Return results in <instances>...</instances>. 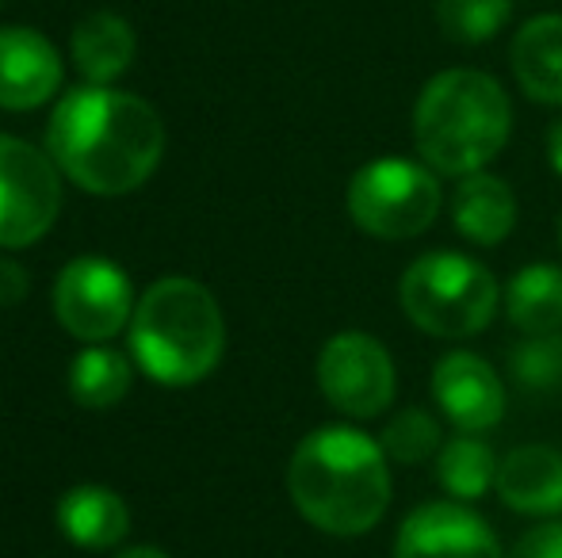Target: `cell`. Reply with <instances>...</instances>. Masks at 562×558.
I'll return each mask as SVG.
<instances>
[{
	"label": "cell",
	"mask_w": 562,
	"mask_h": 558,
	"mask_svg": "<svg viewBox=\"0 0 562 558\" xmlns=\"http://www.w3.org/2000/svg\"><path fill=\"white\" fill-rule=\"evenodd\" d=\"M50 153L92 195H123L146 184L165 149V127L146 100L104 84L77 89L54 107Z\"/></svg>",
	"instance_id": "obj_1"
},
{
	"label": "cell",
	"mask_w": 562,
	"mask_h": 558,
	"mask_svg": "<svg viewBox=\"0 0 562 558\" xmlns=\"http://www.w3.org/2000/svg\"><path fill=\"white\" fill-rule=\"evenodd\" d=\"M295 509L329 536H363L391 505V470L379 440L352 424L314 429L288 467Z\"/></svg>",
	"instance_id": "obj_2"
},
{
	"label": "cell",
	"mask_w": 562,
	"mask_h": 558,
	"mask_svg": "<svg viewBox=\"0 0 562 558\" xmlns=\"http://www.w3.org/2000/svg\"><path fill=\"white\" fill-rule=\"evenodd\" d=\"M513 107L497 77L482 69H445L425 81L414 107V141L432 172L474 176L505 149Z\"/></svg>",
	"instance_id": "obj_3"
},
{
	"label": "cell",
	"mask_w": 562,
	"mask_h": 558,
	"mask_svg": "<svg viewBox=\"0 0 562 558\" xmlns=\"http://www.w3.org/2000/svg\"><path fill=\"white\" fill-rule=\"evenodd\" d=\"M223 310L215 295L195 280H157L134 310L131 349L138 364L165 387L207 379L223 360Z\"/></svg>",
	"instance_id": "obj_4"
},
{
	"label": "cell",
	"mask_w": 562,
	"mask_h": 558,
	"mask_svg": "<svg viewBox=\"0 0 562 558\" xmlns=\"http://www.w3.org/2000/svg\"><path fill=\"white\" fill-rule=\"evenodd\" d=\"M398 303L417 329L463 341L494 321L497 280L463 253H425L402 272Z\"/></svg>",
	"instance_id": "obj_5"
},
{
	"label": "cell",
	"mask_w": 562,
	"mask_h": 558,
	"mask_svg": "<svg viewBox=\"0 0 562 558\" xmlns=\"http://www.w3.org/2000/svg\"><path fill=\"white\" fill-rule=\"evenodd\" d=\"M348 215L379 241L417 238L440 215L437 172L406 157H379L348 184Z\"/></svg>",
	"instance_id": "obj_6"
},
{
	"label": "cell",
	"mask_w": 562,
	"mask_h": 558,
	"mask_svg": "<svg viewBox=\"0 0 562 558\" xmlns=\"http://www.w3.org/2000/svg\"><path fill=\"white\" fill-rule=\"evenodd\" d=\"M318 387L326 395V402L345 418H379L394 402V390H398L391 352L371 333L345 329V333L329 337L326 349H322Z\"/></svg>",
	"instance_id": "obj_7"
},
{
	"label": "cell",
	"mask_w": 562,
	"mask_h": 558,
	"mask_svg": "<svg viewBox=\"0 0 562 558\" xmlns=\"http://www.w3.org/2000/svg\"><path fill=\"white\" fill-rule=\"evenodd\" d=\"M61 184L54 161L20 138H0V246L20 249L54 226Z\"/></svg>",
	"instance_id": "obj_8"
},
{
	"label": "cell",
	"mask_w": 562,
	"mask_h": 558,
	"mask_svg": "<svg viewBox=\"0 0 562 558\" xmlns=\"http://www.w3.org/2000/svg\"><path fill=\"white\" fill-rule=\"evenodd\" d=\"M54 314L81 341H108L131 314V283L112 261L81 257L54 283Z\"/></svg>",
	"instance_id": "obj_9"
},
{
	"label": "cell",
	"mask_w": 562,
	"mask_h": 558,
	"mask_svg": "<svg viewBox=\"0 0 562 558\" xmlns=\"http://www.w3.org/2000/svg\"><path fill=\"white\" fill-rule=\"evenodd\" d=\"M394 558H505L494 528L463 501H429L402 521Z\"/></svg>",
	"instance_id": "obj_10"
},
{
	"label": "cell",
	"mask_w": 562,
	"mask_h": 558,
	"mask_svg": "<svg viewBox=\"0 0 562 558\" xmlns=\"http://www.w3.org/2000/svg\"><path fill=\"white\" fill-rule=\"evenodd\" d=\"M432 398L456 432H490L505 418V387L497 372L474 352H448L432 367Z\"/></svg>",
	"instance_id": "obj_11"
},
{
	"label": "cell",
	"mask_w": 562,
	"mask_h": 558,
	"mask_svg": "<svg viewBox=\"0 0 562 558\" xmlns=\"http://www.w3.org/2000/svg\"><path fill=\"white\" fill-rule=\"evenodd\" d=\"M61 61L54 46L31 27H0V107H38L54 96Z\"/></svg>",
	"instance_id": "obj_12"
},
{
	"label": "cell",
	"mask_w": 562,
	"mask_h": 558,
	"mask_svg": "<svg viewBox=\"0 0 562 558\" xmlns=\"http://www.w3.org/2000/svg\"><path fill=\"white\" fill-rule=\"evenodd\" d=\"M497 498L525 516L562 513V452L548 444L513 447L497 467Z\"/></svg>",
	"instance_id": "obj_13"
},
{
	"label": "cell",
	"mask_w": 562,
	"mask_h": 558,
	"mask_svg": "<svg viewBox=\"0 0 562 558\" xmlns=\"http://www.w3.org/2000/svg\"><path fill=\"white\" fill-rule=\"evenodd\" d=\"M513 73L528 100L562 104V15H536L513 38Z\"/></svg>",
	"instance_id": "obj_14"
},
{
	"label": "cell",
	"mask_w": 562,
	"mask_h": 558,
	"mask_svg": "<svg viewBox=\"0 0 562 558\" xmlns=\"http://www.w3.org/2000/svg\"><path fill=\"white\" fill-rule=\"evenodd\" d=\"M451 223L474 246H497L517 226V195L502 176L490 172L463 176L451 195Z\"/></svg>",
	"instance_id": "obj_15"
},
{
	"label": "cell",
	"mask_w": 562,
	"mask_h": 558,
	"mask_svg": "<svg viewBox=\"0 0 562 558\" xmlns=\"http://www.w3.org/2000/svg\"><path fill=\"white\" fill-rule=\"evenodd\" d=\"M58 524L77 547L104 551L126 536L131 516H126L123 498L108 486H74L58 505Z\"/></svg>",
	"instance_id": "obj_16"
},
{
	"label": "cell",
	"mask_w": 562,
	"mask_h": 558,
	"mask_svg": "<svg viewBox=\"0 0 562 558\" xmlns=\"http://www.w3.org/2000/svg\"><path fill=\"white\" fill-rule=\"evenodd\" d=\"M509 321L525 337L562 333V269L555 264H528L505 287Z\"/></svg>",
	"instance_id": "obj_17"
},
{
	"label": "cell",
	"mask_w": 562,
	"mask_h": 558,
	"mask_svg": "<svg viewBox=\"0 0 562 558\" xmlns=\"http://www.w3.org/2000/svg\"><path fill=\"white\" fill-rule=\"evenodd\" d=\"M134 58V31L126 20L112 12H97L77 23L74 31V61L85 81L108 84L131 66Z\"/></svg>",
	"instance_id": "obj_18"
},
{
	"label": "cell",
	"mask_w": 562,
	"mask_h": 558,
	"mask_svg": "<svg viewBox=\"0 0 562 558\" xmlns=\"http://www.w3.org/2000/svg\"><path fill=\"white\" fill-rule=\"evenodd\" d=\"M497 455L486 440L459 432V436L445 440L437 455V482L445 486L456 501H479L497 486Z\"/></svg>",
	"instance_id": "obj_19"
},
{
	"label": "cell",
	"mask_w": 562,
	"mask_h": 558,
	"mask_svg": "<svg viewBox=\"0 0 562 558\" xmlns=\"http://www.w3.org/2000/svg\"><path fill=\"white\" fill-rule=\"evenodd\" d=\"M69 390L89 410H108V406L123 402L131 390V364L112 349H89L74 360Z\"/></svg>",
	"instance_id": "obj_20"
},
{
	"label": "cell",
	"mask_w": 562,
	"mask_h": 558,
	"mask_svg": "<svg viewBox=\"0 0 562 558\" xmlns=\"http://www.w3.org/2000/svg\"><path fill=\"white\" fill-rule=\"evenodd\" d=\"M379 444H383L386 459L402 463V467H422V463H429L440 455V447H445V432H440V421L432 418L429 410H422V406H406V410L394 413V418L386 421Z\"/></svg>",
	"instance_id": "obj_21"
},
{
	"label": "cell",
	"mask_w": 562,
	"mask_h": 558,
	"mask_svg": "<svg viewBox=\"0 0 562 558\" xmlns=\"http://www.w3.org/2000/svg\"><path fill=\"white\" fill-rule=\"evenodd\" d=\"M509 375L525 395L562 390V333H532L509 349Z\"/></svg>",
	"instance_id": "obj_22"
},
{
	"label": "cell",
	"mask_w": 562,
	"mask_h": 558,
	"mask_svg": "<svg viewBox=\"0 0 562 558\" xmlns=\"http://www.w3.org/2000/svg\"><path fill=\"white\" fill-rule=\"evenodd\" d=\"M513 0H437V23L451 43H490L509 23Z\"/></svg>",
	"instance_id": "obj_23"
},
{
	"label": "cell",
	"mask_w": 562,
	"mask_h": 558,
	"mask_svg": "<svg viewBox=\"0 0 562 558\" xmlns=\"http://www.w3.org/2000/svg\"><path fill=\"white\" fill-rule=\"evenodd\" d=\"M505 558H562V521H543L528 528Z\"/></svg>",
	"instance_id": "obj_24"
},
{
	"label": "cell",
	"mask_w": 562,
	"mask_h": 558,
	"mask_svg": "<svg viewBox=\"0 0 562 558\" xmlns=\"http://www.w3.org/2000/svg\"><path fill=\"white\" fill-rule=\"evenodd\" d=\"M548 161L562 176V123H555V127L548 130Z\"/></svg>",
	"instance_id": "obj_25"
},
{
	"label": "cell",
	"mask_w": 562,
	"mask_h": 558,
	"mask_svg": "<svg viewBox=\"0 0 562 558\" xmlns=\"http://www.w3.org/2000/svg\"><path fill=\"white\" fill-rule=\"evenodd\" d=\"M115 558H169V555L157 551V547H134V551H123V555H115Z\"/></svg>",
	"instance_id": "obj_26"
},
{
	"label": "cell",
	"mask_w": 562,
	"mask_h": 558,
	"mask_svg": "<svg viewBox=\"0 0 562 558\" xmlns=\"http://www.w3.org/2000/svg\"><path fill=\"white\" fill-rule=\"evenodd\" d=\"M559 241H562V218H559Z\"/></svg>",
	"instance_id": "obj_27"
}]
</instances>
